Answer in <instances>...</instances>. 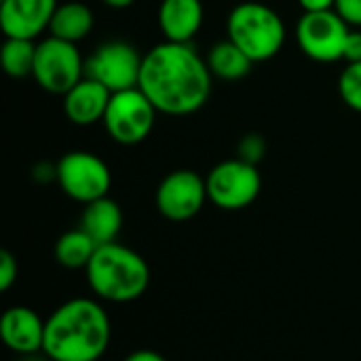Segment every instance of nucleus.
Here are the masks:
<instances>
[{"label": "nucleus", "mask_w": 361, "mask_h": 361, "mask_svg": "<svg viewBox=\"0 0 361 361\" xmlns=\"http://www.w3.org/2000/svg\"><path fill=\"white\" fill-rule=\"evenodd\" d=\"M212 70L190 42H161L142 61L140 89L152 106L169 116L201 110L212 93Z\"/></svg>", "instance_id": "f257e3e1"}, {"label": "nucleus", "mask_w": 361, "mask_h": 361, "mask_svg": "<svg viewBox=\"0 0 361 361\" xmlns=\"http://www.w3.org/2000/svg\"><path fill=\"white\" fill-rule=\"evenodd\" d=\"M112 324L93 298H72L47 319L42 353L51 361H97L110 347Z\"/></svg>", "instance_id": "f03ea898"}, {"label": "nucleus", "mask_w": 361, "mask_h": 361, "mask_svg": "<svg viewBox=\"0 0 361 361\" xmlns=\"http://www.w3.org/2000/svg\"><path fill=\"white\" fill-rule=\"evenodd\" d=\"M91 292L106 302L127 305L144 296L150 286L148 262L118 241L99 245L85 269Z\"/></svg>", "instance_id": "7ed1b4c3"}, {"label": "nucleus", "mask_w": 361, "mask_h": 361, "mask_svg": "<svg viewBox=\"0 0 361 361\" xmlns=\"http://www.w3.org/2000/svg\"><path fill=\"white\" fill-rule=\"evenodd\" d=\"M226 34L254 63L275 57L286 42L281 15L264 2L237 4L226 19Z\"/></svg>", "instance_id": "20e7f679"}, {"label": "nucleus", "mask_w": 361, "mask_h": 361, "mask_svg": "<svg viewBox=\"0 0 361 361\" xmlns=\"http://www.w3.org/2000/svg\"><path fill=\"white\" fill-rule=\"evenodd\" d=\"M34 80L53 95H66L85 78V59L74 42L49 36L36 47Z\"/></svg>", "instance_id": "39448f33"}, {"label": "nucleus", "mask_w": 361, "mask_h": 361, "mask_svg": "<svg viewBox=\"0 0 361 361\" xmlns=\"http://www.w3.org/2000/svg\"><path fill=\"white\" fill-rule=\"evenodd\" d=\"M157 112L159 110L144 95V91L140 87H133L112 93L102 123L114 142L123 146H133L144 142L152 133Z\"/></svg>", "instance_id": "423d86ee"}, {"label": "nucleus", "mask_w": 361, "mask_h": 361, "mask_svg": "<svg viewBox=\"0 0 361 361\" xmlns=\"http://www.w3.org/2000/svg\"><path fill=\"white\" fill-rule=\"evenodd\" d=\"M55 180L63 195L82 205L108 197L112 186L106 161L87 150H72L63 154L55 165Z\"/></svg>", "instance_id": "0eeeda50"}, {"label": "nucleus", "mask_w": 361, "mask_h": 361, "mask_svg": "<svg viewBox=\"0 0 361 361\" xmlns=\"http://www.w3.org/2000/svg\"><path fill=\"white\" fill-rule=\"evenodd\" d=\"M205 184L209 201L226 212L250 207L262 190L258 167L241 159H228L212 167Z\"/></svg>", "instance_id": "6e6552de"}, {"label": "nucleus", "mask_w": 361, "mask_h": 361, "mask_svg": "<svg viewBox=\"0 0 361 361\" xmlns=\"http://www.w3.org/2000/svg\"><path fill=\"white\" fill-rule=\"evenodd\" d=\"M349 34V23L334 8L302 13V17L296 23V42L300 51L313 61L322 63L343 59Z\"/></svg>", "instance_id": "1a4fd4ad"}, {"label": "nucleus", "mask_w": 361, "mask_h": 361, "mask_svg": "<svg viewBox=\"0 0 361 361\" xmlns=\"http://www.w3.org/2000/svg\"><path fill=\"white\" fill-rule=\"evenodd\" d=\"M144 55L125 40H108L85 59V76L102 82L108 91H125L140 85Z\"/></svg>", "instance_id": "9d476101"}, {"label": "nucleus", "mask_w": 361, "mask_h": 361, "mask_svg": "<svg viewBox=\"0 0 361 361\" xmlns=\"http://www.w3.org/2000/svg\"><path fill=\"white\" fill-rule=\"evenodd\" d=\"M207 201L205 178L192 169H176L167 173L157 188V209L171 222L192 220Z\"/></svg>", "instance_id": "9b49d317"}, {"label": "nucleus", "mask_w": 361, "mask_h": 361, "mask_svg": "<svg viewBox=\"0 0 361 361\" xmlns=\"http://www.w3.org/2000/svg\"><path fill=\"white\" fill-rule=\"evenodd\" d=\"M57 0H0V27L4 38H38L49 30Z\"/></svg>", "instance_id": "f8f14e48"}, {"label": "nucleus", "mask_w": 361, "mask_h": 361, "mask_svg": "<svg viewBox=\"0 0 361 361\" xmlns=\"http://www.w3.org/2000/svg\"><path fill=\"white\" fill-rule=\"evenodd\" d=\"M44 326H47V319H42L34 309L17 305L4 311L0 319V336H2V343L13 353L21 357L34 355V353H42Z\"/></svg>", "instance_id": "ddd939ff"}, {"label": "nucleus", "mask_w": 361, "mask_h": 361, "mask_svg": "<svg viewBox=\"0 0 361 361\" xmlns=\"http://www.w3.org/2000/svg\"><path fill=\"white\" fill-rule=\"evenodd\" d=\"M110 97H112V91H108L102 82L85 76L78 85H74L63 95L66 118L80 127L95 125V123L104 121Z\"/></svg>", "instance_id": "4468645a"}, {"label": "nucleus", "mask_w": 361, "mask_h": 361, "mask_svg": "<svg viewBox=\"0 0 361 361\" xmlns=\"http://www.w3.org/2000/svg\"><path fill=\"white\" fill-rule=\"evenodd\" d=\"M201 0H161L159 27L169 42H190L203 25Z\"/></svg>", "instance_id": "2eb2a0df"}, {"label": "nucleus", "mask_w": 361, "mask_h": 361, "mask_svg": "<svg viewBox=\"0 0 361 361\" xmlns=\"http://www.w3.org/2000/svg\"><path fill=\"white\" fill-rule=\"evenodd\" d=\"M97 245L114 243L121 228H123V209L121 205L110 199L102 197L85 205L80 224H78Z\"/></svg>", "instance_id": "dca6fc26"}, {"label": "nucleus", "mask_w": 361, "mask_h": 361, "mask_svg": "<svg viewBox=\"0 0 361 361\" xmlns=\"http://www.w3.org/2000/svg\"><path fill=\"white\" fill-rule=\"evenodd\" d=\"M93 30V11L82 2H66L57 4L55 15L49 25V36L68 40V42H80L87 38Z\"/></svg>", "instance_id": "f3484780"}, {"label": "nucleus", "mask_w": 361, "mask_h": 361, "mask_svg": "<svg viewBox=\"0 0 361 361\" xmlns=\"http://www.w3.org/2000/svg\"><path fill=\"white\" fill-rule=\"evenodd\" d=\"M207 66L212 70V74L216 78H222V80H241L250 74L254 61L233 42V40H222V42H216L209 53H207Z\"/></svg>", "instance_id": "a211bd4d"}, {"label": "nucleus", "mask_w": 361, "mask_h": 361, "mask_svg": "<svg viewBox=\"0 0 361 361\" xmlns=\"http://www.w3.org/2000/svg\"><path fill=\"white\" fill-rule=\"evenodd\" d=\"M99 245L78 226L74 231L63 233L57 243H55V260L70 271H78V269H87L95 250Z\"/></svg>", "instance_id": "6ab92c4d"}, {"label": "nucleus", "mask_w": 361, "mask_h": 361, "mask_svg": "<svg viewBox=\"0 0 361 361\" xmlns=\"http://www.w3.org/2000/svg\"><path fill=\"white\" fill-rule=\"evenodd\" d=\"M36 42L30 38H4L0 59L2 68L11 78H25L34 72Z\"/></svg>", "instance_id": "aec40b11"}, {"label": "nucleus", "mask_w": 361, "mask_h": 361, "mask_svg": "<svg viewBox=\"0 0 361 361\" xmlns=\"http://www.w3.org/2000/svg\"><path fill=\"white\" fill-rule=\"evenodd\" d=\"M338 93L351 110L361 112V61L347 63L338 78Z\"/></svg>", "instance_id": "412c9836"}, {"label": "nucleus", "mask_w": 361, "mask_h": 361, "mask_svg": "<svg viewBox=\"0 0 361 361\" xmlns=\"http://www.w3.org/2000/svg\"><path fill=\"white\" fill-rule=\"evenodd\" d=\"M264 150H267V142L262 140V135L247 133L237 144V159H241L245 163H252V165H258L262 161V157H264Z\"/></svg>", "instance_id": "4be33fe9"}, {"label": "nucleus", "mask_w": 361, "mask_h": 361, "mask_svg": "<svg viewBox=\"0 0 361 361\" xmlns=\"http://www.w3.org/2000/svg\"><path fill=\"white\" fill-rule=\"evenodd\" d=\"M17 275H19L17 258L8 250H2L0 252V290L8 292L11 286L17 281Z\"/></svg>", "instance_id": "5701e85b"}, {"label": "nucleus", "mask_w": 361, "mask_h": 361, "mask_svg": "<svg viewBox=\"0 0 361 361\" xmlns=\"http://www.w3.org/2000/svg\"><path fill=\"white\" fill-rule=\"evenodd\" d=\"M334 11L349 25H361V0H336Z\"/></svg>", "instance_id": "b1692460"}, {"label": "nucleus", "mask_w": 361, "mask_h": 361, "mask_svg": "<svg viewBox=\"0 0 361 361\" xmlns=\"http://www.w3.org/2000/svg\"><path fill=\"white\" fill-rule=\"evenodd\" d=\"M343 59L347 63H355L361 61V32H351L347 42H345V55Z\"/></svg>", "instance_id": "393cba45"}, {"label": "nucleus", "mask_w": 361, "mask_h": 361, "mask_svg": "<svg viewBox=\"0 0 361 361\" xmlns=\"http://www.w3.org/2000/svg\"><path fill=\"white\" fill-rule=\"evenodd\" d=\"M298 4L305 13H317V11H332L336 6V0H298Z\"/></svg>", "instance_id": "a878e982"}, {"label": "nucleus", "mask_w": 361, "mask_h": 361, "mask_svg": "<svg viewBox=\"0 0 361 361\" xmlns=\"http://www.w3.org/2000/svg\"><path fill=\"white\" fill-rule=\"evenodd\" d=\"M123 361H167L161 353L152 351V349H140V351H133L129 353Z\"/></svg>", "instance_id": "bb28decb"}, {"label": "nucleus", "mask_w": 361, "mask_h": 361, "mask_svg": "<svg viewBox=\"0 0 361 361\" xmlns=\"http://www.w3.org/2000/svg\"><path fill=\"white\" fill-rule=\"evenodd\" d=\"M104 4H108V6H112V8H127V6H131L135 0H102Z\"/></svg>", "instance_id": "cd10ccee"}, {"label": "nucleus", "mask_w": 361, "mask_h": 361, "mask_svg": "<svg viewBox=\"0 0 361 361\" xmlns=\"http://www.w3.org/2000/svg\"><path fill=\"white\" fill-rule=\"evenodd\" d=\"M21 361H51L44 353L40 355V353H34V355H23V360Z\"/></svg>", "instance_id": "c85d7f7f"}]
</instances>
